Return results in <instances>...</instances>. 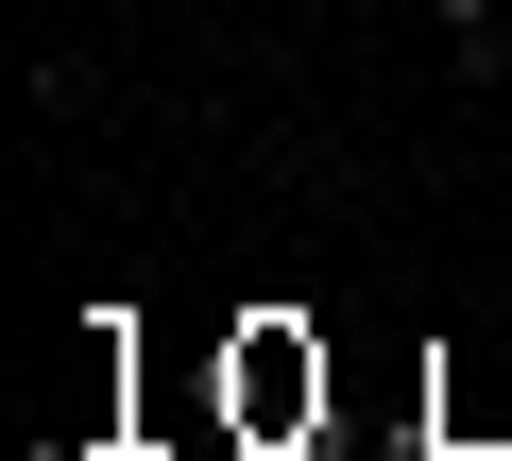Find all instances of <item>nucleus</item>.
I'll return each mask as SVG.
<instances>
[{
	"mask_svg": "<svg viewBox=\"0 0 512 461\" xmlns=\"http://www.w3.org/2000/svg\"><path fill=\"white\" fill-rule=\"evenodd\" d=\"M239 461H256V444H239Z\"/></svg>",
	"mask_w": 512,
	"mask_h": 461,
	"instance_id": "3",
	"label": "nucleus"
},
{
	"mask_svg": "<svg viewBox=\"0 0 512 461\" xmlns=\"http://www.w3.org/2000/svg\"><path fill=\"white\" fill-rule=\"evenodd\" d=\"M222 393H239V444H291V427H325V342L291 308H256L239 359H222Z\"/></svg>",
	"mask_w": 512,
	"mask_h": 461,
	"instance_id": "1",
	"label": "nucleus"
},
{
	"mask_svg": "<svg viewBox=\"0 0 512 461\" xmlns=\"http://www.w3.org/2000/svg\"><path fill=\"white\" fill-rule=\"evenodd\" d=\"M427 18H444V69L461 86H512V0H427Z\"/></svg>",
	"mask_w": 512,
	"mask_h": 461,
	"instance_id": "2",
	"label": "nucleus"
}]
</instances>
